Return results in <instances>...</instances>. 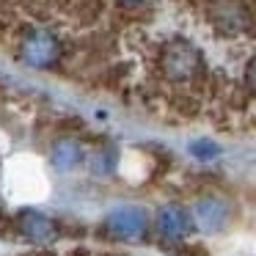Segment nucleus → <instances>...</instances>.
Wrapping results in <instances>:
<instances>
[{
    "mask_svg": "<svg viewBox=\"0 0 256 256\" xmlns=\"http://www.w3.org/2000/svg\"><path fill=\"white\" fill-rule=\"evenodd\" d=\"M108 256H118V254H108Z\"/></svg>",
    "mask_w": 256,
    "mask_h": 256,
    "instance_id": "7",
    "label": "nucleus"
},
{
    "mask_svg": "<svg viewBox=\"0 0 256 256\" xmlns=\"http://www.w3.org/2000/svg\"><path fill=\"white\" fill-rule=\"evenodd\" d=\"M28 256H50V254H28Z\"/></svg>",
    "mask_w": 256,
    "mask_h": 256,
    "instance_id": "6",
    "label": "nucleus"
},
{
    "mask_svg": "<svg viewBox=\"0 0 256 256\" xmlns=\"http://www.w3.org/2000/svg\"><path fill=\"white\" fill-rule=\"evenodd\" d=\"M108 228H110L116 237H135V234H140V228H144V215H140L138 210H118L110 215Z\"/></svg>",
    "mask_w": 256,
    "mask_h": 256,
    "instance_id": "1",
    "label": "nucleus"
},
{
    "mask_svg": "<svg viewBox=\"0 0 256 256\" xmlns=\"http://www.w3.org/2000/svg\"><path fill=\"white\" fill-rule=\"evenodd\" d=\"M190 228L188 215H184L179 206H166L160 212V232L168 234V237H182L184 232Z\"/></svg>",
    "mask_w": 256,
    "mask_h": 256,
    "instance_id": "3",
    "label": "nucleus"
},
{
    "mask_svg": "<svg viewBox=\"0 0 256 256\" xmlns=\"http://www.w3.org/2000/svg\"><path fill=\"white\" fill-rule=\"evenodd\" d=\"M179 256H210V254H206L201 245H184V248L179 250Z\"/></svg>",
    "mask_w": 256,
    "mask_h": 256,
    "instance_id": "4",
    "label": "nucleus"
},
{
    "mask_svg": "<svg viewBox=\"0 0 256 256\" xmlns=\"http://www.w3.org/2000/svg\"><path fill=\"white\" fill-rule=\"evenodd\" d=\"M69 256H88V254H86V250H72Z\"/></svg>",
    "mask_w": 256,
    "mask_h": 256,
    "instance_id": "5",
    "label": "nucleus"
},
{
    "mask_svg": "<svg viewBox=\"0 0 256 256\" xmlns=\"http://www.w3.org/2000/svg\"><path fill=\"white\" fill-rule=\"evenodd\" d=\"M20 232H22L25 237H30L34 242H50V240L56 237L52 223L47 220V218L36 215V212H25L22 220H20Z\"/></svg>",
    "mask_w": 256,
    "mask_h": 256,
    "instance_id": "2",
    "label": "nucleus"
}]
</instances>
